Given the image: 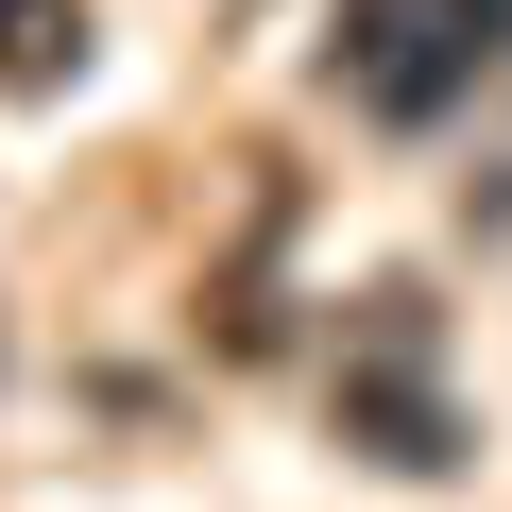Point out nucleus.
Segmentation results:
<instances>
[{"instance_id": "f257e3e1", "label": "nucleus", "mask_w": 512, "mask_h": 512, "mask_svg": "<svg viewBox=\"0 0 512 512\" xmlns=\"http://www.w3.org/2000/svg\"><path fill=\"white\" fill-rule=\"evenodd\" d=\"M325 69H342L359 120L427 137V120H461L478 86H512V0H359Z\"/></svg>"}, {"instance_id": "f03ea898", "label": "nucleus", "mask_w": 512, "mask_h": 512, "mask_svg": "<svg viewBox=\"0 0 512 512\" xmlns=\"http://www.w3.org/2000/svg\"><path fill=\"white\" fill-rule=\"evenodd\" d=\"M342 444L393 461V478H444L461 427L427 393V291H359V342H342Z\"/></svg>"}, {"instance_id": "7ed1b4c3", "label": "nucleus", "mask_w": 512, "mask_h": 512, "mask_svg": "<svg viewBox=\"0 0 512 512\" xmlns=\"http://www.w3.org/2000/svg\"><path fill=\"white\" fill-rule=\"evenodd\" d=\"M69 69H86V0H0V86L35 103V86H69Z\"/></svg>"}]
</instances>
